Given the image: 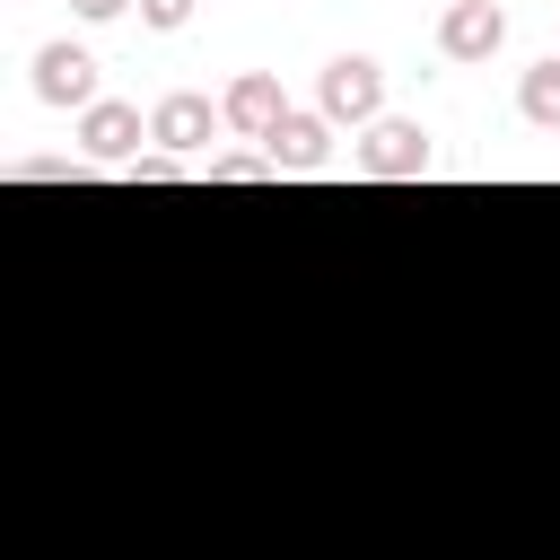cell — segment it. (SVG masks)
<instances>
[{
  "instance_id": "cell-12",
  "label": "cell",
  "mask_w": 560,
  "mask_h": 560,
  "mask_svg": "<svg viewBox=\"0 0 560 560\" xmlns=\"http://www.w3.org/2000/svg\"><path fill=\"white\" fill-rule=\"evenodd\" d=\"M166 175H184V158H166V149H149V158H131V184H166Z\"/></svg>"
},
{
  "instance_id": "cell-4",
  "label": "cell",
  "mask_w": 560,
  "mask_h": 560,
  "mask_svg": "<svg viewBox=\"0 0 560 560\" xmlns=\"http://www.w3.org/2000/svg\"><path fill=\"white\" fill-rule=\"evenodd\" d=\"M219 114H228V131H236V140H271L298 105L280 96V79H271V70H236V79H228V96H219Z\"/></svg>"
},
{
  "instance_id": "cell-3",
  "label": "cell",
  "mask_w": 560,
  "mask_h": 560,
  "mask_svg": "<svg viewBox=\"0 0 560 560\" xmlns=\"http://www.w3.org/2000/svg\"><path fill=\"white\" fill-rule=\"evenodd\" d=\"M359 175H376V184H411V175H429V131L420 122H368L359 131Z\"/></svg>"
},
{
  "instance_id": "cell-7",
  "label": "cell",
  "mask_w": 560,
  "mask_h": 560,
  "mask_svg": "<svg viewBox=\"0 0 560 560\" xmlns=\"http://www.w3.org/2000/svg\"><path fill=\"white\" fill-rule=\"evenodd\" d=\"M35 96L88 114V105H96V52H88V44H44V52H35Z\"/></svg>"
},
{
  "instance_id": "cell-9",
  "label": "cell",
  "mask_w": 560,
  "mask_h": 560,
  "mask_svg": "<svg viewBox=\"0 0 560 560\" xmlns=\"http://www.w3.org/2000/svg\"><path fill=\"white\" fill-rule=\"evenodd\" d=\"M516 114H525L534 131H560V52H551V61H534V70L516 79Z\"/></svg>"
},
{
  "instance_id": "cell-8",
  "label": "cell",
  "mask_w": 560,
  "mask_h": 560,
  "mask_svg": "<svg viewBox=\"0 0 560 560\" xmlns=\"http://www.w3.org/2000/svg\"><path fill=\"white\" fill-rule=\"evenodd\" d=\"M262 158H271L280 175H324V166H332V122H324V114H289V122L262 140Z\"/></svg>"
},
{
  "instance_id": "cell-1",
  "label": "cell",
  "mask_w": 560,
  "mask_h": 560,
  "mask_svg": "<svg viewBox=\"0 0 560 560\" xmlns=\"http://www.w3.org/2000/svg\"><path fill=\"white\" fill-rule=\"evenodd\" d=\"M315 114H324L332 131H368V122H385V70H376L368 52L324 61V79H315Z\"/></svg>"
},
{
  "instance_id": "cell-2",
  "label": "cell",
  "mask_w": 560,
  "mask_h": 560,
  "mask_svg": "<svg viewBox=\"0 0 560 560\" xmlns=\"http://www.w3.org/2000/svg\"><path fill=\"white\" fill-rule=\"evenodd\" d=\"M210 131H228V114H219L201 88H175V96H158V105H149V140H158L166 158H184V166L210 149Z\"/></svg>"
},
{
  "instance_id": "cell-6",
  "label": "cell",
  "mask_w": 560,
  "mask_h": 560,
  "mask_svg": "<svg viewBox=\"0 0 560 560\" xmlns=\"http://www.w3.org/2000/svg\"><path fill=\"white\" fill-rule=\"evenodd\" d=\"M499 44H508L499 0H446V9H438V52H446V61H490Z\"/></svg>"
},
{
  "instance_id": "cell-5",
  "label": "cell",
  "mask_w": 560,
  "mask_h": 560,
  "mask_svg": "<svg viewBox=\"0 0 560 560\" xmlns=\"http://www.w3.org/2000/svg\"><path fill=\"white\" fill-rule=\"evenodd\" d=\"M140 140H149V122H140V105H122V96H96V105L79 114V149H88L96 166H131Z\"/></svg>"
},
{
  "instance_id": "cell-13",
  "label": "cell",
  "mask_w": 560,
  "mask_h": 560,
  "mask_svg": "<svg viewBox=\"0 0 560 560\" xmlns=\"http://www.w3.org/2000/svg\"><path fill=\"white\" fill-rule=\"evenodd\" d=\"M70 9H79V18H88V26H105V18H122V9H131V0H70Z\"/></svg>"
},
{
  "instance_id": "cell-11",
  "label": "cell",
  "mask_w": 560,
  "mask_h": 560,
  "mask_svg": "<svg viewBox=\"0 0 560 560\" xmlns=\"http://www.w3.org/2000/svg\"><path fill=\"white\" fill-rule=\"evenodd\" d=\"M192 9H201V0H140V18H149L158 35H175V26H192Z\"/></svg>"
},
{
  "instance_id": "cell-10",
  "label": "cell",
  "mask_w": 560,
  "mask_h": 560,
  "mask_svg": "<svg viewBox=\"0 0 560 560\" xmlns=\"http://www.w3.org/2000/svg\"><path fill=\"white\" fill-rule=\"evenodd\" d=\"M262 175H280V166H271L262 149H254V158H245V149H228V158H210V184H262Z\"/></svg>"
}]
</instances>
